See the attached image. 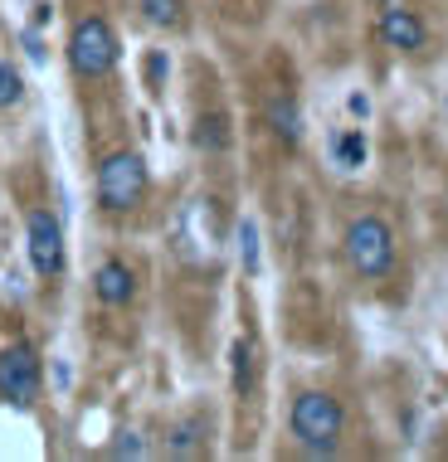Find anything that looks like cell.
<instances>
[{
	"label": "cell",
	"instance_id": "6da1fadb",
	"mask_svg": "<svg viewBox=\"0 0 448 462\" xmlns=\"http://www.w3.org/2000/svg\"><path fill=\"white\" fill-rule=\"evenodd\" d=\"M341 258H346V268H351L360 282H390L395 268H400V239H395V224L385 215H376V209L356 215L351 224H346V234H341Z\"/></svg>",
	"mask_w": 448,
	"mask_h": 462
},
{
	"label": "cell",
	"instance_id": "7a4b0ae2",
	"mask_svg": "<svg viewBox=\"0 0 448 462\" xmlns=\"http://www.w3.org/2000/svg\"><path fill=\"white\" fill-rule=\"evenodd\" d=\"M288 433L307 457H336L346 443V404L327 390H303L293 394L288 409Z\"/></svg>",
	"mask_w": 448,
	"mask_h": 462
},
{
	"label": "cell",
	"instance_id": "3957f363",
	"mask_svg": "<svg viewBox=\"0 0 448 462\" xmlns=\"http://www.w3.org/2000/svg\"><path fill=\"white\" fill-rule=\"evenodd\" d=\"M152 190V171L136 152H112L103 166H98V205L107 215H132L136 205Z\"/></svg>",
	"mask_w": 448,
	"mask_h": 462
},
{
	"label": "cell",
	"instance_id": "277c9868",
	"mask_svg": "<svg viewBox=\"0 0 448 462\" xmlns=\"http://www.w3.org/2000/svg\"><path fill=\"white\" fill-rule=\"evenodd\" d=\"M117 54H122V44H117V34H112V24L103 15H83L79 24L69 30V69L79 73V79H107L112 69H117Z\"/></svg>",
	"mask_w": 448,
	"mask_h": 462
},
{
	"label": "cell",
	"instance_id": "5b68a950",
	"mask_svg": "<svg viewBox=\"0 0 448 462\" xmlns=\"http://www.w3.org/2000/svg\"><path fill=\"white\" fill-rule=\"evenodd\" d=\"M24 248H30V263L40 278H59L69 263V248H64V224H59L54 209H30L24 215Z\"/></svg>",
	"mask_w": 448,
	"mask_h": 462
},
{
	"label": "cell",
	"instance_id": "8992f818",
	"mask_svg": "<svg viewBox=\"0 0 448 462\" xmlns=\"http://www.w3.org/2000/svg\"><path fill=\"white\" fill-rule=\"evenodd\" d=\"M40 390H44V365H40V356H34L24 341L5 346V351H0V399H5V404L30 409L34 399H40Z\"/></svg>",
	"mask_w": 448,
	"mask_h": 462
},
{
	"label": "cell",
	"instance_id": "52a82bcc",
	"mask_svg": "<svg viewBox=\"0 0 448 462\" xmlns=\"http://www.w3.org/2000/svg\"><path fill=\"white\" fill-rule=\"evenodd\" d=\"M376 34L385 49H395V54H425L429 49V20L425 10H415V0L409 5H385L376 10Z\"/></svg>",
	"mask_w": 448,
	"mask_h": 462
},
{
	"label": "cell",
	"instance_id": "ba28073f",
	"mask_svg": "<svg viewBox=\"0 0 448 462\" xmlns=\"http://www.w3.org/2000/svg\"><path fill=\"white\" fill-rule=\"evenodd\" d=\"M93 297L103 307H132L136 302V273L122 258H103L93 273Z\"/></svg>",
	"mask_w": 448,
	"mask_h": 462
},
{
	"label": "cell",
	"instance_id": "9c48e42d",
	"mask_svg": "<svg viewBox=\"0 0 448 462\" xmlns=\"http://www.w3.org/2000/svg\"><path fill=\"white\" fill-rule=\"evenodd\" d=\"M264 122H268V132L278 136L288 152H293V146H303V107H297L288 93H273V97H268Z\"/></svg>",
	"mask_w": 448,
	"mask_h": 462
},
{
	"label": "cell",
	"instance_id": "30bf717a",
	"mask_svg": "<svg viewBox=\"0 0 448 462\" xmlns=\"http://www.w3.org/2000/svg\"><path fill=\"white\" fill-rule=\"evenodd\" d=\"M205 439H210L205 419H181L166 433V457H205V448H210Z\"/></svg>",
	"mask_w": 448,
	"mask_h": 462
},
{
	"label": "cell",
	"instance_id": "8fae6325",
	"mask_svg": "<svg viewBox=\"0 0 448 462\" xmlns=\"http://www.w3.org/2000/svg\"><path fill=\"white\" fill-rule=\"evenodd\" d=\"M195 146H201V152H224V146H229V117H224V112H210V117L195 122Z\"/></svg>",
	"mask_w": 448,
	"mask_h": 462
},
{
	"label": "cell",
	"instance_id": "7c38bea8",
	"mask_svg": "<svg viewBox=\"0 0 448 462\" xmlns=\"http://www.w3.org/2000/svg\"><path fill=\"white\" fill-rule=\"evenodd\" d=\"M142 20L156 30H181L185 24V0H142Z\"/></svg>",
	"mask_w": 448,
	"mask_h": 462
},
{
	"label": "cell",
	"instance_id": "4fadbf2b",
	"mask_svg": "<svg viewBox=\"0 0 448 462\" xmlns=\"http://www.w3.org/2000/svg\"><path fill=\"white\" fill-rule=\"evenodd\" d=\"M20 97H24V79H20V73L10 69V64H0V112L15 107Z\"/></svg>",
	"mask_w": 448,
	"mask_h": 462
},
{
	"label": "cell",
	"instance_id": "5bb4252c",
	"mask_svg": "<svg viewBox=\"0 0 448 462\" xmlns=\"http://www.w3.org/2000/svg\"><path fill=\"white\" fill-rule=\"evenodd\" d=\"M248 374H254V351H248V341L234 346V390L248 394Z\"/></svg>",
	"mask_w": 448,
	"mask_h": 462
},
{
	"label": "cell",
	"instance_id": "9a60e30c",
	"mask_svg": "<svg viewBox=\"0 0 448 462\" xmlns=\"http://www.w3.org/2000/svg\"><path fill=\"white\" fill-rule=\"evenodd\" d=\"M336 156L346 161V171H356V166H360V156H366V146H360V136H356V132L336 136Z\"/></svg>",
	"mask_w": 448,
	"mask_h": 462
},
{
	"label": "cell",
	"instance_id": "2e32d148",
	"mask_svg": "<svg viewBox=\"0 0 448 462\" xmlns=\"http://www.w3.org/2000/svg\"><path fill=\"white\" fill-rule=\"evenodd\" d=\"M112 457H146V443L136 433H122V443H112Z\"/></svg>",
	"mask_w": 448,
	"mask_h": 462
},
{
	"label": "cell",
	"instance_id": "e0dca14e",
	"mask_svg": "<svg viewBox=\"0 0 448 462\" xmlns=\"http://www.w3.org/2000/svg\"><path fill=\"white\" fill-rule=\"evenodd\" d=\"M161 73H166V59L152 54V59H146V79H152V93H161V88H156V83H161Z\"/></svg>",
	"mask_w": 448,
	"mask_h": 462
},
{
	"label": "cell",
	"instance_id": "ac0fdd59",
	"mask_svg": "<svg viewBox=\"0 0 448 462\" xmlns=\"http://www.w3.org/2000/svg\"><path fill=\"white\" fill-rule=\"evenodd\" d=\"M376 10H385V5H409V0H370Z\"/></svg>",
	"mask_w": 448,
	"mask_h": 462
}]
</instances>
